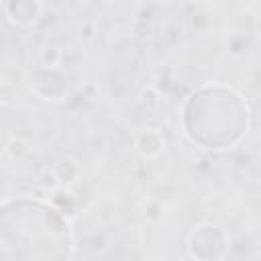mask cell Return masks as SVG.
Masks as SVG:
<instances>
[{
    "label": "cell",
    "mask_w": 261,
    "mask_h": 261,
    "mask_svg": "<svg viewBox=\"0 0 261 261\" xmlns=\"http://www.w3.org/2000/svg\"><path fill=\"white\" fill-rule=\"evenodd\" d=\"M69 249L67 222L51 208L14 202L0 210L2 259H63Z\"/></svg>",
    "instance_id": "1"
}]
</instances>
